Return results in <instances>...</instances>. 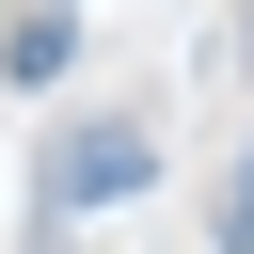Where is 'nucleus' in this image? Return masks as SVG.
Masks as SVG:
<instances>
[{"mask_svg":"<svg viewBox=\"0 0 254 254\" xmlns=\"http://www.w3.org/2000/svg\"><path fill=\"white\" fill-rule=\"evenodd\" d=\"M143 175H159L143 111H95V127H64V175H48V190H64V206H111V190H143Z\"/></svg>","mask_w":254,"mask_h":254,"instance_id":"1","label":"nucleus"},{"mask_svg":"<svg viewBox=\"0 0 254 254\" xmlns=\"http://www.w3.org/2000/svg\"><path fill=\"white\" fill-rule=\"evenodd\" d=\"M222 254H254V159H238V190H222Z\"/></svg>","mask_w":254,"mask_h":254,"instance_id":"2","label":"nucleus"},{"mask_svg":"<svg viewBox=\"0 0 254 254\" xmlns=\"http://www.w3.org/2000/svg\"><path fill=\"white\" fill-rule=\"evenodd\" d=\"M238 79H254V0H238Z\"/></svg>","mask_w":254,"mask_h":254,"instance_id":"3","label":"nucleus"}]
</instances>
